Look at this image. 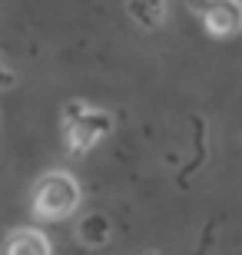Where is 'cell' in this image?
Instances as JSON below:
<instances>
[{"label": "cell", "instance_id": "cell-1", "mask_svg": "<svg viewBox=\"0 0 242 255\" xmlns=\"http://www.w3.org/2000/svg\"><path fill=\"white\" fill-rule=\"evenodd\" d=\"M80 206V186L66 172H50L33 189V212L43 219H63Z\"/></svg>", "mask_w": 242, "mask_h": 255}, {"label": "cell", "instance_id": "cell-2", "mask_svg": "<svg viewBox=\"0 0 242 255\" xmlns=\"http://www.w3.org/2000/svg\"><path fill=\"white\" fill-rule=\"evenodd\" d=\"M113 129L110 113H83L73 126H66V139H70V152H86L90 146H96V139H103Z\"/></svg>", "mask_w": 242, "mask_h": 255}, {"label": "cell", "instance_id": "cell-3", "mask_svg": "<svg viewBox=\"0 0 242 255\" xmlns=\"http://www.w3.org/2000/svg\"><path fill=\"white\" fill-rule=\"evenodd\" d=\"M203 20H206V27H209V33H216V37L239 33V23H242L239 0H209L203 10Z\"/></svg>", "mask_w": 242, "mask_h": 255}, {"label": "cell", "instance_id": "cell-4", "mask_svg": "<svg viewBox=\"0 0 242 255\" xmlns=\"http://www.w3.org/2000/svg\"><path fill=\"white\" fill-rule=\"evenodd\" d=\"M7 255H50V242L37 229H20L7 242Z\"/></svg>", "mask_w": 242, "mask_h": 255}, {"label": "cell", "instance_id": "cell-5", "mask_svg": "<svg viewBox=\"0 0 242 255\" xmlns=\"http://www.w3.org/2000/svg\"><path fill=\"white\" fill-rule=\"evenodd\" d=\"M110 236H113V226H110V219H106V216H86L83 222L76 226V239H80L83 246H90V249L106 246Z\"/></svg>", "mask_w": 242, "mask_h": 255}, {"label": "cell", "instance_id": "cell-6", "mask_svg": "<svg viewBox=\"0 0 242 255\" xmlns=\"http://www.w3.org/2000/svg\"><path fill=\"white\" fill-rule=\"evenodd\" d=\"M126 10L143 27H159L166 17V0H126Z\"/></svg>", "mask_w": 242, "mask_h": 255}, {"label": "cell", "instance_id": "cell-7", "mask_svg": "<svg viewBox=\"0 0 242 255\" xmlns=\"http://www.w3.org/2000/svg\"><path fill=\"white\" fill-rule=\"evenodd\" d=\"M86 113V106L83 103H80V100H70V103H66L63 106V116H66V126H73L76 123V120H80V116H83Z\"/></svg>", "mask_w": 242, "mask_h": 255}, {"label": "cell", "instance_id": "cell-8", "mask_svg": "<svg viewBox=\"0 0 242 255\" xmlns=\"http://www.w3.org/2000/svg\"><path fill=\"white\" fill-rule=\"evenodd\" d=\"M13 80H17V76L10 73V70H3V66H0V90H3V86H13Z\"/></svg>", "mask_w": 242, "mask_h": 255}, {"label": "cell", "instance_id": "cell-9", "mask_svg": "<svg viewBox=\"0 0 242 255\" xmlns=\"http://www.w3.org/2000/svg\"><path fill=\"white\" fill-rule=\"evenodd\" d=\"M206 3H209V0H189V7H193L196 13H203V10H206Z\"/></svg>", "mask_w": 242, "mask_h": 255}]
</instances>
